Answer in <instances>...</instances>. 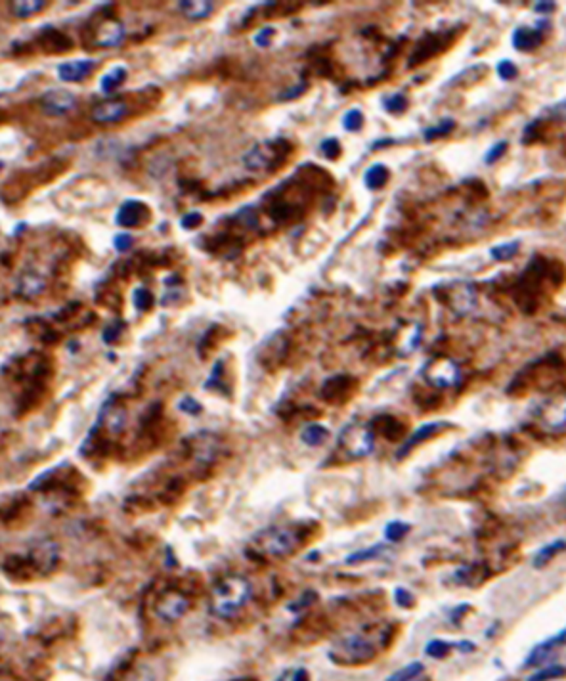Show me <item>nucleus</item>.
Returning a JSON list of instances; mask_svg holds the SVG:
<instances>
[{
    "mask_svg": "<svg viewBox=\"0 0 566 681\" xmlns=\"http://www.w3.org/2000/svg\"><path fill=\"white\" fill-rule=\"evenodd\" d=\"M300 538L295 530L283 527H270L256 532L251 540V549L261 557L283 559L297 551Z\"/></svg>",
    "mask_w": 566,
    "mask_h": 681,
    "instance_id": "obj_2",
    "label": "nucleus"
},
{
    "mask_svg": "<svg viewBox=\"0 0 566 681\" xmlns=\"http://www.w3.org/2000/svg\"><path fill=\"white\" fill-rule=\"evenodd\" d=\"M327 436L329 433L325 427L314 423V425H308V427L303 431L300 438H303V442L308 444V446H320V444H323V442L327 440Z\"/></svg>",
    "mask_w": 566,
    "mask_h": 681,
    "instance_id": "obj_25",
    "label": "nucleus"
},
{
    "mask_svg": "<svg viewBox=\"0 0 566 681\" xmlns=\"http://www.w3.org/2000/svg\"><path fill=\"white\" fill-rule=\"evenodd\" d=\"M518 247H520V243H518V241L501 243V246L493 247L492 251H490V255H492L493 260H501V263H503V260H511V258L518 253Z\"/></svg>",
    "mask_w": 566,
    "mask_h": 681,
    "instance_id": "obj_28",
    "label": "nucleus"
},
{
    "mask_svg": "<svg viewBox=\"0 0 566 681\" xmlns=\"http://www.w3.org/2000/svg\"><path fill=\"white\" fill-rule=\"evenodd\" d=\"M41 104H43V110L46 111L48 115L60 117L73 110L75 105H77V98H75V94H71L69 90L56 88V90H48V93L44 94L43 98H41Z\"/></svg>",
    "mask_w": 566,
    "mask_h": 681,
    "instance_id": "obj_9",
    "label": "nucleus"
},
{
    "mask_svg": "<svg viewBox=\"0 0 566 681\" xmlns=\"http://www.w3.org/2000/svg\"><path fill=\"white\" fill-rule=\"evenodd\" d=\"M384 110L389 111V113H404V111L408 110V100L404 94H394V96H390L383 102Z\"/></svg>",
    "mask_w": 566,
    "mask_h": 681,
    "instance_id": "obj_32",
    "label": "nucleus"
},
{
    "mask_svg": "<svg viewBox=\"0 0 566 681\" xmlns=\"http://www.w3.org/2000/svg\"><path fill=\"white\" fill-rule=\"evenodd\" d=\"M373 433L365 425L350 423L341 431L339 436V448L352 460H360L372 454L373 450Z\"/></svg>",
    "mask_w": 566,
    "mask_h": 681,
    "instance_id": "obj_4",
    "label": "nucleus"
},
{
    "mask_svg": "<svg viewBox=\"0 0 566 681\" xmlns=\"http://www.w3.org/2000/svg\"><path fill=\"white\" fill-rule=\"evenodd\" d=\"M454 127H456V123L451 119H444L439 127H431V129L425 130V140H436L440 136H446Z\"/></svg>",
    "mask_w": 566,
    "mask_h": 681,
    "instance_id": "obj_35",
    "label": "nucleus"
},
{
    "mask_svg": "<svg viewBox=\"0 0 566 681\" xmlns=\"http://www.w3.org/2000/svg\"><path fill=\"white\" fill-rule=\"evenodd\" d=\"M505 152H507V142H498L496 146L490 147V152L486 154L484 161H486L488 165H492V163H496V161H498L501 155L505 154Z\"/></svg>",
    "mask_w": 566,
    "mask_h": 681,
    "instance_id": "obj_39",
    "label": "nucleus"
},
{
    "mask_svg": "<svg viewBox=\"0 0 566 681\" xmlns=\"http://www.w3.org/2000/svg\"><path fill=\"white\" fill-rule=\"evenodd\" d=\"M251 586L243 576L230 574L214 584L211 591V613L219 618H231L249 601Z\"/></svg>",
    "mask_w": 566,
    "mask_h": 681,
    "instance_id": "obj_1",
    "label": "nucleus"
},
{
    "mask_svg": "<svg viewBox=\"0 0 566 681\" xmlns=\"http://www.w3.org/2000/svg\"><path fill=\"white\" fill-rule=\"evenodd\" d=\"M180 410L182 411H188V413H199V411H201V406L197 404V402H195L194 398H184L182 402H180Z\"/></svg>",
    "mask_w": 566,
    "mask_h": 681,
    "instance_id": "obj_43",
    "label": "nucleus"
},
{
    "mask_svg": "<svg viewBox=\"0 0 566 681\" xmlns=\"http://www.w3.org/2000/svg\"><path fill=\"white\" fill-rule=\"evenodd\" d=\"M322 152H323V155L327 157V159L333 161V159H339V157H341L342 147H341V144H339V140H337V138H329V140L322 142Z\"/></svg>",
    "mask_w": 566,
    "mask_h": 681,
    "instance_id": "obj_36",
    "label": "nucleus"
},
{
    "mask_svg": "<svg viewBox=\"0 0 566 681\" xmlns=\"http://www.w3.org/2000/svg\"><path fill=\"white\" fill-rule=\"evenodd\" d=\"M29 559L33 561V565L37 566V571L50 572L54 571L58 561H60V547L52 540L37 542L29 553Z\"/></svg>",
    "mask_w": 566,
    "mask_h": 681,
    "instance_id": "obj_8",
    "label": "nucleus"
},
{
    "mask_svg": "<svg viewBox=\"0 0 566 681\" xmlns=\"http://www.w3.org/2000/svg\"><path fill=\"white\" fill-rule=\"evenodd\" d=\"M408 530H409V527L406 524V522L394 521V522H390L389 527H387V530H384V536H387V540H389V542H400L404 536L408 534Z\"/></svg>",
    "mask_w": 566,
    "mask_h": 681,
    "instance_id": "obj_33",
    "label": "nucleus"
},
{
    "mask_svg": "<svg viewBox=\"0 0 566 681\" xmlns=\"http://www.w3.org/2000/svg\"><path fill=\"white\" fill-rule=\"evenodd\" d=\"M384 551H387V546L379 544V546H373V547H370V549H365V551L354 553V555H350V557H348L347 563H348V565H356V563H362V561L377 559L379 555H383Z\"/></svg>",
    "mask_w": 566,
    "mask_h": 681,
    "instance_id": "obj_29",
    "label": "nucleus"
},
{
    "mask_svg": "<svg viewBox=\"0 0 566 681\" xmlns=\"http://www.w3.org/2000/svg\"><path fill=\"white\" fill-rule=\"evenodd\" d=\"M280 159L278 147L274 144H262L251 149L249 154L243 157L245 167L249 171H268L272 169V163Z\"/></svg>",
    "mask_w": 566,
    "mask_h": 681,
    "instance_id": "obj_11",
    "label": "nucleus"
},
{
    "mask_svg": "<svg viewBox=\"0 0 566 681\" xmlns=\"http://www.w3.org/2000/svg\"><path fill=\"white\" fill-rule=\"evenodd\" d=\"M96 62L94 60H75V62L61 63L58 68V77L63 83H80L94 71Z\"/></svg>",
    "mask_w": 566,
    "mask_h": 681,
    "instance_id": "obj_15",
    "label": "nucleus"
},
{
    "mask_svg": "<svg viewBox=\"0 0 566 681\" xmlns=\"http://www.w3.org/2000/svg\"><path fill=\"white\" fill-rule=\"evenodd\" d=\"M555 641L553 638L547 639V641H543L538 647H534V650L530 653L528 658H526V662H524V668H536V666H542L543 662H547L549 657L555 653Z\"/></svg>",
    "mask_w": 566,
    "mask_h": 681,
    "instance_id": "obj_20",
    "label": "nucleus"
},
{
    "mask_svg": "<svg viewBox=\"0 0 566 681\" xmlns=\"http://www.w3.org/2000/svg\"><path fill=\"white\" fill-rule=\"evenodd\" d=\"M128 113V105L122 100H105L92 110V119L96 123H119Z\"/></svg>",
    "mask_w": 566,
    "mask_h": 681,
    "instance_id": "obj_13",
    "label": "nucleus"
},
{
    "mask_svg": "<svg viewBox=\"0 0 566 681\" xmlns=\"http://www.w3.org/2000/svg\"><path fill=\"white\" fill-rule=\"evenodd\" d=\"M2 167H4V163H2V161H0V171H2Z\"/></svg>",
    "mask_w": 566,
    "mask_h": 681,
    "instance_id": "obj_49",
    "label": "nucleus"
},
{
    "mask_svg": "<svg viewBox=\"0 0 566 681\" xmlns=\"http://www.w3.org/2000/svg\"><path fill=\"white\" fill-rule=\"evenodd\" d=\"M375 645L362 633L341 639L329 650V658L337 664H364L375 657Z\"/></svg>",
    "mask_w": 566,
    "mask_h": 681,
    "instance_id": "obj_3",
    "label": "nucleus"
},
{
    "mask_svg": "<svg viewBox=\"0 0 566 681\" xmlns=\"http://www.w3.org/2000/svg\"><path fill=\"white\" fill-rule=\"evenodd\" d=\"M553 641H555V645H566V628L562 630V632L555 635Z\"/></svg>",
    "mask_w": 566,
    "mask_h": 681,
    "instance_id": "obj_47",
    "label": "nucleus"
},
{
    "mask_svg": "<svg viewBox=\"0 0 566 681\" xmlns=\"http://www.w3.org/2000/svg\"><path fill=\"white\" fill-rule=\"evenodd\" d=\"M543 27H545V21H540L538 27H518V29H515V33H513V46L518 52L536 50L543 41Z\"/></svg>",
    "mask_w": 566,
    "mask_h": 681,
    "instance_id": "obj_14",
    "label": "nucleus"
},
{
    "mask_svg": "<svg viewBox=\"0 0 566 681\" xmlns=\"http://www.w3.org/2000/svg\"><path fill=\"white\" fill-rule=\"evenodd\" d=\"M553 8H555L553 2H538L536 6H534V10H536V12H553Z\"/></svg>",
    "mask_w": 566,
    "mask_h": 681,
    "instance_id": "obj_46",
    "label": "nucleus"
},
{
    "mask_svg": "<svg viewBox=\"0 0 566 681\" xmlns=\"http://www.w3.org/2000/svg\"><path fill=\"white\" fill-rule=\"evenodd\" d=\"M565 549H566L565 540H557L553 542V544H547V546L542 547V549L538 551L536 557H534V566H536V569H543V566L547 565L555 555H559V553L565 551Z\"/></svg>",
    "mask_w": 566,
    "mask_h": 681,
    "instance_id": "obj_22",
    "label": "nucleus"
},
{
    "mask_svg": "<svg viewBox=\"0 0 566 681\" xmlns=\"http://www.w3.org/2000/svg\"><path fill=\"white\" fill-rule=\"evenodd\" d=\"M396 601H398V605H400V607H412V603H414V597H412V593H409L408 589L398 588V589H396Z\"/></svg>",
    "mask_w": 566,
    "mask_h": 681,
    "instance_id": "obj_42",
    "label": "nucleus"
},
{
    "mask_svg": "<svg viewBox=\"0 0 566 681\" xmlns=\"http://www.w3.org/2000/svg\"><path fill=\"white\" fill-rule=\"evenodd\" d=\"M540 419L551 431H560L566 427V396L551 398L547 404L542 406Z\"/></svg>",
    "mask_w": 566,
    "mask_h": 681,
    "instance_id": "obj_12",
    "label": "nucleus"
},
{
    "mask_svg": "<svg viewBox=\"0 0 566 681\" xmlns=\"http://www.w3.org/2000/svg\"><path fill=\"white\" fill-rule=\"evenodd\" d=\"M423 377L431 387L451 389L461 379V371L450 358H432L423 366Z\"/></svg>",
    "mask_w": 566,
    "mask_h": 681,
    "instance_id": "obj_5",
    "label": "nucleus"
},
{
    "mask_svg": "<svg viewBox=\"0 0 566 681\" xmlns=\"http://www.w3.org/2000/svg\"><path fill=\"white\" fill-rule=\"evenodd\" d=\"M446 425L444 423H429V425H423V427H421L419 431H415L414 435H412V438H408V440L404 442V446L402 448H400V454H398V458H402V455H406L409 452V450L414 448V446H417V444H419V442H423V440H426V438H431L432 435H434V433H439L440 429H444Z\"/></svg>",
    "mask_w": 566,
    "mask_h": 681,
    "instance_id": "obj_19",
    "label": "nucleus"
},
{
    "mask_svg": "<svg viewBox=\"0 0 566 681\" xmlns=\"http://www.w3.org/2000/svg\"><path fill=\"white\" fill-rule=\"evenodd\" d=\"M189 601L188 597L182 596L180 591H167L161 596V599L155 605V613L164 622H177L188 613Z\"/></svg>",
    "mask_w": 566,
    "mask_h": 681,
    "instance_id": "obj_7",
    "label": "nucleus"
},
{
    "mask_svg": "<svg viewBox=\"0 0 566 681\" xmlns=\"http://www.w3.org/2000/svg\"><path fill=\"white\" fill-rule=\"evenodd\" d=\"M423 670L425 668H423V664L421 662H412L398 670V672H394L387 681H415L423 674Z\"/></svg>",
    "mask_w": 566,
    "mask_h": 681,
    "instance_id": "obj_26",
    "label": "nucleus"
},
{
    "mask_svg": "<svg viewBox=\"0 0 566 681\" xmlns=\"http://www.w3.org/2000/svg\"><path fill=\"white\" fill-rule=\"evenodd\" d=\"M104 416L108 429H110L111 433H121V429L125 427V418H127V416H125V410H121V408H111V410L110 408H105Z\"/></svg>",
    "mask_w": 566,
    "mask_h": 681,
    "instance_id": "obj_27",
    "label": "nucleus"
},
{
    "mask_svg": "<svg viewBox=\"0 0 566 681\" xmlns=\"http://www.w3.org/2000/svg\"><path fill=\"white\" fill-rule=\"evenodd\" d=\"M125 80H127V69L121 68V65H119V68H113L110 73L104 75V79H102V90H104L105 94L113 93Z\"/></svg>",
    "mask_w": 566,
    "mask_h": 681,
    "instance_id": "obj_24",
    "label": "nucleus"
},
{
    "mask_svg": "<svg viewBox=\"0 0 566 681\" xmlns=\"http://www.w3.org/2000/svg\"><path fill=\"white\" fill-rule=\"evenodd\" d=\"M448 650H450V645L444 643V641H440V639L431 641V643L426 645V655H429V657L442 658Z\"/></svg>",
    "mask_w": 566,
    "mask_h": 681,
    "instance_id": "obj_38",
    "label": "nucleus"
},
{
    "mask_svg": "<svg viewBox=\"0 0 566 681\" xmlns=\"http://www.w3.org/2000/svg\"><path fill=\"white\" fill-rule=\"evenodd\" d=\"M201 222H203L201 213H189V215H186L182 218V228H186V230H192V228L199 226Z\"/></svg>",
    "mask_w": 566,
    "mask_h": 681,
    "instance_id": "obj_41",
    "label": "nucleus"
},
{
    "mask_svg": "<svg viewBox=\"0 0 566 681\" xmlns=\"http://www.w3.org/2000/svg\"><path fill=\"white\" fill-rule=\"evenodd\" d=\"M119 327H121V324L113 325V327H110V329H108V332L104 333V341H105V343H113V341H115L117 335H119V332H121Z\"/></svg>",
    "mask_w": 566,
    "mask_h": 681,
    "instance_id": "obj_45",
    "label": "nucleus"
},
{
    "mask_svg": "<svg viewBox=\"0 0 566 681\" xmlns=\"http://www.w3.org/2000/svg\"><path fill=\"white\" fill-rule=\"evenodd\" d=\"M44 285H46V282L38 274H25V276L19 278L18 295L25 297V299L37 297L38 293H43Z\"/></svg>",
    "mask_w": 566,
    "mask_h": 681,
    "instance_id": "obj_18",
    "label": "nucleus"
},
{
    "mask_svg": "<svg viewBox=\"0 0 566 681\" xmlns=\"http://www.w3.org/2000/svg\"><path fill=\"white\" fill-rule=\"evenodd\" d=\"M562 675H566V670L559 666V664H553V666H545L540 672H536L528 681H553L557 677H562Z\"/></svg>",
    "mask_w": 566,
    "mask_h": 681,
    "instance_id": "obj_30",
    "label": "nucleus"
},
{
    "mask_svg": "<svg viewBox=\"0 0 566 681\" xmlns=\"http://www.w3.org/2000/svg\"><path fill=\"white\" fill-rule=\"evenodd\" d=\"M132 241L135 240H132V236H130V233H117L115 240H113V246H115V249L119 253H125L132 247Z\"/></svg>",
    "mask_w": 566,
    "mask_h": 681,
    "instance_id": "obj_40",
    "label": "nucleus"
},
{
    "mask_svg": "<svg viewBox=\"0 0 566 681\" xmlns=\"http://www.w3.org/2000/svg\"><path fill=\"white\" fill-rule=\"evenodd\" d=\"M125 37V29L122 23H119L113 18H100L98 21L90 23V41L94 46H102V48H111L117 46Z\"/></svg>",
    "mask_w": 566,
    "mask_h": 681,
    "instance_id": "obj_6",
    "label": "nucleus"
},
{
    "mask_svg": "<svg viewBox=\"0 0 566 681\" xmlns=\"http://www.w3.org/2000/svg\"><path fill=\"white\" fill-rule=\"evenodd\" d=\"M147 218H150L147 205L142 201H135V199L122 203L115 215L117 224H119V226H127V228L140 226V224H144Z\"/></svg>",
    "mask_w": 566,
    "mask_h": 681,
    "instance_id": "obj_10",
    "label": "nucleus"
},
{
    "mask_svg": "<svg viewBox=\"0 0 566 681\" xmlns=\"http://www.w3.org/2000/svg\"><path fill=\"white\" fill-rule=\"evenodd\" d=\"M272 35H274V29H268V27H266V29H262V31L256 35L255 43L258 44V46H268Z\"/></svg>",
    "mask_w": 566,
    "mask_h": 681,
    "instance_id": "obj_44",
    "label": "nucleus"
},
{
    "mask_svg": "<svg viewBox=\"0 0 566 681\" xmlns=\"http://www.w3.org/2000/svg\"><path fill=\"white\" fill-rule=\"evenodd\" d=\"M135 307L140 312H147L153 307V295L146 287H140L135 291Z\"/></svg>",
    "mask_w": 566,
    "mask_h": 681,
    "instance_id": "obj_34",
    "label": "nucleus"
},
{
    "mask_svg": "<svg viewBox=\"0 0 566 681\" xmlns=\"http://www.w3.org/2000/svg\"><path fill=\"white\" fill-rule=\"evenodd\" d=\"M498 75L503 80H513V79H517L518 69L511 60H503V62H499L498 65Z\"/></svg>",
    "mask_w": 566,
    "mask_h": 681,
    "instance_id": "obj_37",
    "label": "nucleus"
},
{
    "mask_svg": "<svg viewBox=\"0 0 566 681\" xmlns=\"http://www.w3.org/2000/svg\"><path fill=\"white\" fill-rule=\"evenodd\" d=\"M362 125H364V115H362L360 110L347 111L345 117H342V127L350 130V132H356V130L362 129Z\"/></svg>",
    "mask_w": 566,
    "mask_h": 681,
    "instance_id": "obj_31",
    "label": "nucleus"
},
{
    "mask_svg": "<svg viewBox=\"0 0 566 681\" xmlns=\"http://www.w3.org/2000/svg\"><path fill=\"white\" fill-rule=\"evenodd\" d=\"M41 46L43 50L50 52V54H60V52H65L73 46V43L69 41L63 33H60L54 27H46L41 35Z\"/></svg>",
    "mask_w": 566,
    "mask_h": 681,
    "instance_id": "obj_16",
    "label": "nucleus"
},
{
    "mask_svg": "<svg viewBox=\"0 0 566 681\" xmlns=\"http://www.w3.org/2000/svg\"><path fill=\"white\" fill-rule=\"evenodd\" d=\"M180 12L192 21H199V19L209 18L214 10L213 2H205V0H188V2H178Z\"/></svg>",
    "mask_w": 566,
    "mask_h": 681,
    "instance_id": "obj_17",
    "label": "nucleus"
},
{
    "mask_svg": "<svg viewBox=\"0 0 566 681\" xmlns=\"http://www.w3.org/2000/svg\"><path fill=\"white\" fill-rule=\"evenodd\" d=\"M295 681H306V672H305V670H300V672H298L297 677H295Z\"/></svg>",
    "mask_w": 566,
    "mask_h": 681,
    "instance_id": "obj_48",
    "label": "nucleus"
},
{
    "mask_svg": "<svg viewBox=\"0 0 566 681\" xmlns=\"http://www.w3.org/2000/svg\"><path fill=\"white\" fill-rule=\"evenodd\" d=\"M389 176H390L389 169H387L384 165H381V163H377V165L370 167V169L365 171L364 182L370 190L375 191V190H381V188L389 182Z\"/></svg>",
    "mask_w": 566,
    "mask_h": 681,
    "instance_id": "obj_21",
    "label": "nucleus"
},
{
    "mask_svg": "<svg viewBox=\"0 0 566 681\" xmlns=\"http://www.w3.org/2000/svg\"><path fill=\"white\" fill-rule=\"evenodd\" d=\"M44 8H46V2H44V0H18V2H14L12 4L14 14H16L18 18H31V16H35V14L43 12Z\"/></svg>",
    "mask_w": 566,
    "mask_h": 681,
    "instance_id": "obj_23",
    "label": "nucleus"
}]
</instances>
